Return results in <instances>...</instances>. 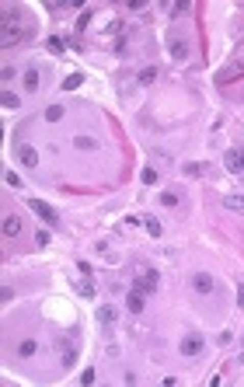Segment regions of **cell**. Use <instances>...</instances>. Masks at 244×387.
Wrapping results in <instances>:
<instances>
[{"mask_svg": "<svg viewBox=\"0 0 244 387\" xmlns=\"http://www.w3.org/2000/svg\"><path fill=\"white\" fill-rule=\"evenodd\" d=\"M28 32H25V18H21L18 11H7L4 14V32H0V42L4 45H14L18 39H25Z\"/></svg>", "mask_w": 244, "mask_h": 387, "instance_id": "obj_1", "label": "cell"}, {"mask_svg": "<svg viewBox=\"0 0 244 387\" xmlns=\"http://www.w3.org/2000/svg\"><path fill=\"white\" fill-rule=\"evenodd\" d=\"M77 335H81V331L70 328V331L60 338V359H63L60 367H63V370H74V367H77V349H81V338H77Z\"/></svg>", "mask_w": 244, "mask_h": 387, "instance_id": "obj_2", "label": "cell"}, {"mask_svg": "<svg viewBox=\"0 0 244 387\" xmlns=\"http://www.w3.org/2000/svg\"><path fill=\"white\" fill-rule=\"evenodd\" d=\"M167 53L175 59H188V39L178 35V32H171V35H167Z\"/></svg>", "mask_w": 244, "mask_h": 387, "instance_id": "obj_3", "label": "cell"}, {"mask_svg": "<svg viewBox=\"0 0 244 387\" xmlns=\"http://www.w3.org/2000/svg\"><path fill=\"white\" fill-rule=\"evenodd\" d=\"M28 210H32V213H39L45 223H60V213H56L49 202H42V199H28Z\"/></svg>", "mask_w": 244, "mask_h": 387, "instance_id": "obj_4", "label": "cell"}, {"mask_svg": "<svg viewBox=\"0 0 244 387\" xmlns=\"http://www.w3.org/2000/svg\"><path fill=\"white\" fill-rule=\"evenodd\" d=\"M178 349H182V356H185V359H188V356H199V352L206 349V338H203V335H185V338H182V346H178Z\"/></svg>", "mask_w": 244, "mask_h": 387, "instance_id": "obj_5", "label": "cell"}, {"mask_svg": "<svg viewBox=\"0 0 244 387\" xmlns=\"http://www.w3.org/2000/svg\"><path fill=\"white\" fill-rule=\"evenodd\" d=\"M192 290L203 293V297H209V293L216 290V279H213L209 272H196V276H192Z\"/></svg>", "mask_w": 244, "mask_h": 387, "instance_id": "obj_6", "label": "cell"}, {"mask_svg": "<svg viewBox=\"0 0 244 387\" xmlns=\"http://www.w3.org/2000/svg\"><path fill=\"white\" fill-rule=\"evenodd\" d=\"M224 168L230 174H244V150H237V147L227 150V154H224Z\"/></svg>", "mask_w": 244, "mask_h": 387, "instance_id": "obj_7", "label": "cell"}, {"mask_svg": "<svg viewBox=\"0 0 244 387\" xmlns=\"http://www.w3.org/2000/svg\"><path fill=\"white\" fill-rule=\"evenodd\" d=\"M157 279H161V276H157L154 269H143V272H140V279H136V286H133V290H140V293H154V290H157Z\"/></svg>", "mask_w": 244, "mask_h": 387, "instance_id": "obj_8", "label": "cell"}, {"mask_svg": "<svg viewBox=\"0 0 244 387\" xmlns=\"http://www.w3.org/2000/svg\"><path fill=\"white\" fill-rule=\"evenodd\" d=\"M18 161L25 164V168H39V154H35L28 143H18Z\"/></svg>", "mask_w": 244, "mask_h": 387, "instance_id": "obj_9", "label": "cell"}, {"mask_svg": "<svg viewBox=\"0 0 244 387\" xmlns=\"http://www.w3.org/2000/svg\"><path fill=\"white\" fill-rule=\"evenodd\" d=\"M21 84H25V91H39V87H42V74L35 70V66H28L25 77H21Z\"/></svg>", "mask_w": 244, "mask_h": 387, "instance_id": "obj_10", "label": "cell"}, {"mask_svg": "<svg viewBox=\"0 0 244 387\" xmlns=\"http://www.w3.org/2000/svg\"><path fill=\"white\" fill-rule=\"evenodd\" d=\"M140 223L147 227V234H154V237H161V234H164V223L157 220V216H150V213H147V216H140Z\"/></svg>", "mask_w": 244, "mask_h": 387, "instance_id": "obj_11", "label": "cell"}, {"mask_svg": "<svg viewBox=\"0 0 244 387\" xmlns=\"http://www.w3.org/2000/svg\"><path fill=\"white\" fill-rule=\"evenodd\" d=\"M224 206H227V210H234V213H244V192L224 195Z\"/></svg>", "mask_w": 244, "mask_h": 387, "instance_id": "obj_12", "label": "cell"}, {"mask_svg": "<svg viewBox=\"0 0 244 387\" xmlns=\"http://www.w3.org/2000/svg\"><path fill=\"white\" fill-rule=\"evenodd\" d=\"M143 297H147V293H140V290H129V297H126V307L133 310V314H140V310H143Z\"/></svg>", "mask_w": 244, "mask_h": 387, "instance_id": "obj_13", "label": "cell"}, {"mask_svg": "<svg viewBox=\"0 0 244 387\" xmlns=\"http://www.w3.org/2000/svg\"><path fill=\"white\" fill-rule=\"evenodd\" d=\"M4 234H7V237H14V234H21V216H4Z\"/></svg>", "mask_w": 244, "mask_h": 387, "instance_id": "obj_14", "label": "cell"}, {"mask_svg": "<svg viewBox=\"0 0 244 387\" xmlns=\"http://www.w3.org/2000/svg\"><path fill=\"white\" fill-rule=\"evenodd\" d=\"M98 325L102 328H112L115 325V307H98Z\"/></svg>", "mask_w": 244, "mask_h": 387, "instance_id": "obj_15", "label": "cell"}, {"mask_svg": "<svg viewBox=\"0 0 244 387\" xmlns=\"http://www.w3.org/2000/svg\"><path fill=\"white\" fill-rule=\"evenodd\" d=\"M35 349H39L35 346V338H21L18 342V356L21 359H28V356H35Z\"/></svg>", "mask_w": 244, "mask_h": 387, "instance_id": "obj_16", "label": "cell"}, {"mask_svg": "<svg viewBox=\"0 0 244 387\" xmlns=\"http://www.w3.org/2000/svg\"><path fill=\"white\" fill-rule=\"evenodd\" d=\"M0 105H4V108H18L21 98L14 95V91H4V95H0Z\"/></svg>", "mask_w": 244, "mask_h": 387, "instance_id": "obj_17", "label": "cell"}, {"mask_svg": "<svg viewBox=\"0 0 244 387\" xmlns=\"http://www.w3.org/2000/svg\"><path fill=\"white\" fill-rule=\"evenodd\" d=\"M74 290L81 293V297H94V286H91L87 279H74Z\"/></svg>", "mask_w": 244, "mask_h": 387, "instance_id": "obj_18", "label": "cell"}, {"mask_svg": "<svg viewBox=\"0 0 244 387\" xmlns=\"http://www.w3.org/2000/svg\"><path fill=\"white\" fill-rule=\"evenodd\" d=\"M81 84H84V77H81V74H70V77L63 80V91H77Z\"/></svg>", "mask_w": 244, "mask_h": 387, "instance_id": "obj_19", "label": "cell"}, {"mask_svg": "<svg viewBox=\"0 0 244 387\" xmlns=\"http://www.w3.org/2000/svg\"><path fill=\"white\" fill-rule=\"evenodd\" d=\"M63 112H66L63 105H49V108H45V119H49V122H60V119H63Z\"/></svg>", "mask_w": 244, "mask_h": 387, "instance_id": "obj_20", "label": "cell"}, {"mask_svg": "<svg viewBox=\"0 0 244 387\" xmlns=\"http://www.w3.org/2000/svg\"><path fill=\"white\" fill-rule=\"evenodd\" d=\"M154 80H157V70H154V66L140 70V84H154Z\"/></svg>", "mask_w": 244, "mask_h": 387, "instance_id": "obj_21", "label": "cell"}, {"mask_svg": "<svg viewBox=\"0 0 244 387\" xmlns=\"http://www.w3.org/2000/svg\"><path fill=\"white\" fill-rule=\"evenodd\" d=\"M203 171H206V164H199V161L196 164H185V174H192V178H199Z\"/></svg>", "mask_w": 244, "mask_h": 387, "instance_id": "obj_22", "label": "cell"}, {"mask_svg": "<svg viewBox=\"0 0 244 387\" xmlns=\"http://www.w3.org/2000/svg\"><path fill=\"white\" fill-rule=\"evenodd\" d=\"M143 185H154V181H157V171H154V168H143Z\"/></svg>", "mask_w": 244, "mask_h": 387, "instance_id": "obj_23", "label": "cell"}, {"mask_svg": "<svg viewBox=\"0 0 244 387\" xmlns=\"http://www.w3.org/2000/svg\"><path fill=\"white\" fill-rule=\"evenodd\" d=\"M161 202L164 206H178V195L175 192H161Z\"/></svg>", "mask_w": 244, "mask_h": 387, "instance_id": "obj_24", "label": "cell"}, {"mask_svg": "<svg viewBox=\"0 0 244 387\" xmlns=\"http://www.w3.org/2000/svg\"><path fill=\"white\" fill-rule=\"evenodd\" d=\"M87 25H91V11H81V18H77V32L87 28Z\"/></svg>", "mask_w": 244, "mask_h": 387, "instance_id": "obj_25", "label": "cell"}, {"mask_svg": "<svg viewBox=\"0 0 244 387\" xmlns=\"http://www.w3.org/2000/svg\"><path fill=\"white\" fill-rule=\"evenodd\" d=\"M77 147H84V150H94V147H98V143H94V140H91V136H81V140H77Z\"/></svg>", "mask_w": 244, "mask_h": 387, "instance_id": "obj_26", "label": "cell"}, {"mask_svg": "<svg viewBox=\"0 0 244 387\" xmlns=\"http://www.w3.org/2000/svg\"><path fill=\"white\" fill-rule=\"evenodd\" d=\"M35 244H39V248H45V244H49V231H39V234H35Z\"/></svg>", "mask_w": 244, "mask_h": 387, "instance_id": "obj_27", "label": "cell"}, {"mask_svg": "<svg viewBox=\"0 0 244 387\" xmlns=\"http://www.w3.org/2000/svg\"><path fill=\"white\" fill-rule=\"evenodd\" d=\"M185 11H188V0H178V4L171 7V14H185Z\"/></svg>", "mask_w": 244, "mask_h": 387, "instance_id": "obj_28", "label": "cell"}, {"mask_svg": "<svg viewBox=\"0 0 244 387\" xmlns=\"http://www.w3.org/2000/svg\"><path fill=\"white\" fill-rule=\"evenodd\" d=\"M4 181H7L11 189H18V185H21V178H18V174H14V171H7V178H4Z\"/></svg>", "mask_w": 244, "mask_h": 387, "instance_id": "obj_29", "label": "cell"}, {"mask_svg": "<svg viewBox=\"0 0 244 387\" xmlns=\"http://www.w3.org/2000/svg\"><path fill=\"white\" fill-rule=\"evenodd\" d=\"M81 384H94V370H84V373H81Z\"/></svg>", "mask_w": 244, "mask_h": 387, "instance_id": "obj_30", "label": "cell"}, {"mask_svg": "<svg viewBox=\"0 0 244 387\" xmlns=\"http://www.w3.org/2000/svg\"><path fill=\"white\" fill-rule=\"evenodd\" d=\"M49 49L53 53H63V39H49Z\"/></svg>", "mask_w": 244, "mask_h": 387, "instance_id": "obj_31", "label": "cell"}, {"mask_svg": "<svg viewBox=\"0 0 244 387\" xmlns=\"http://www.w3.org/2000/svg\"><path fill=\"white\" fill-rule=\"evenodd\" d=\"M237 304L244 307V286H237Z\"/></svg>", "mask_w": 244, "mask_h": 387, "instance_id": "obj_32", "label": "cell"}, {"mask_svg": "<svg viewBox=\"0 0 244 387\" xmlns=\"http://www.w3.org/2000/svg\"><path fill=\"white\" fill-rule=\"evenodd\" d=\"M241 363H244V352H241Z\"/></svg>", "mask_w": 244, "mask_h": 387, "instance_id": "obj_33", "label": "cell"}]
</instances>
